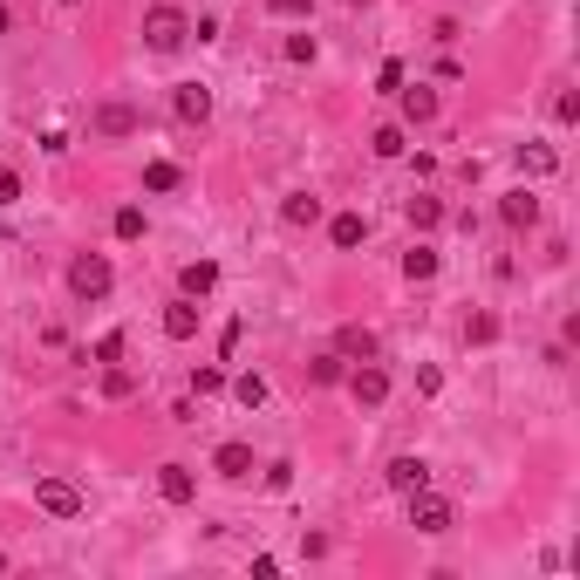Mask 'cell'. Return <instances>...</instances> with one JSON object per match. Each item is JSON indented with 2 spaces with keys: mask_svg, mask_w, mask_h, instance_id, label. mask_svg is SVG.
Returning a JSON list of instances; mask_svg holds the SVG:
<instances>
[{
  "mask_svg": "<svg viewBox=\"0 0 580 580\" xmlns=\"http://www.w3.org/2000/svg\"><path fill=\"white\" fill-rule=\"evenodd\" d=\"M410 526L437 540V533H451V526H458V505H451V499H437V492L424 485V492H410Z\"/></svg>",
  "mask_w": 580,
  "mask_h": 580,
  "instance_id": "3957f363",
  "label": "cell"
},
{
  "mask_svg": "<svg viewBox=\"0 0 580 580\" xmlns=\"http://www.w3.org/2000/svg\"><path fill=\"white\" fill-rule=\"evenodd\" d=\"M499 219L512 232H533V226H540V192H533V185H512V192L499 198Z\"/></svg>",
  "mask_w": 580,
  "mask_h": 580,
  "instance_id": "8992f818",
  "label": "cell"
},
{
  "mask_svg": "<svg viewBox=\"0 0 580 580\" xmlns=\"http://www.w3.org/2000/svg\"><path fill=\"white\" fill-rule=\"evenodd\" d=\"M110 287H116V273H110L103 253H76V260H69V294H76V301H103Z\"/></svg>",
  "mask_w": 580,
  "mask_h": 580,
  "instance_id": "7a4b0ae2",
  "label": "cell"
},
{
  "mask_svg": "<svg viewBox=\"0 0 580 580\" xmlns=\"http://www.w3.org/2000/svg\"><path fill=\"white\" fill-rule=\"evenodd\" d=\"M185 41H192V21H185L178 7H151V14H144V48H151V55H178Z\"/></svg>",
  "mask_w": 580,
  "mask_h": 580,
  "instance_id": "6da1fadb",
  "label": "cell"
},
{
  "mask_svg": "<svg viewBox=\"0 0 580 580\" xmlns=\"http://www.w3.org/2000/svg\"><path fill=\"white\" fill-rule=\"evenodd\" d=\"M369 151H376V157H403V130H396V123H383V130L369 137Z\"/></svg>",
  "mask_w": 580,
  "mask_h": 580,
  "instance_id": "4316f807",
  "label": "cell"
},
{
  "mask_svg": "<svg viewBox=\"0 0 580 580\" xmlns=\"http://www.w3.org/2000/svg\"><path fill=\"white\" fill-rule=\"evenodd\" d=\"M294 485V464H267V492H287Z\"/></svg>",
  "mask_w": 580,
  "mask_h": 580,
  "instance_id": "e575fe53",
  "label": "cell"
},
{
  "mask_svg": "<svg viewBox=\"0 0 580 580\" xmlns=\"http://www.w3.org/2000/svg\"><path fill=\"white\" fill-rule=\"evenodd\" d=\"M178 287H185V301H198V294H212V287H219V267H212V260H192V267L178 273Z\"/></svg>",
  "mask_w": 580,
  "mask_h": 580,
  "instance_id": "e0dca14e",
  "label": "cell"
},
{
  "mask_svg": "<svg viewBox=\"0 0 580 580\" xmlns=\"http://www.w3.org/2000/svg\"><path fill=\"white\" fill-rule=\"evenodd\" d=\"M553 116H560V123H574V116H580V96H574V89H560V96H553Z\"/></svg>",
  "mask_w": 580,
  "mask_h": 580,
  "instance_id": "d6a6232c",
  "label": "cell"
},
{
  "mask_svg": "<svg viewBox=\"0 0 580 580\" xmlns=\"http://www.w3.org/2000/svg\"><path fill=\"white\" fill-rule=\"evenodd\" d=\"M219 389H226V369H219V362L192 369V396H219Z\"/></svg>",
  "mask_w": 580,
  "mask_h": 580,
  "instance_id": "d4e9b609",
  "label": "cell"
},
{
  "mask_svg": "<svg viewBox=\"0 0 580 580\" xmlns=\"http://www.w3.org/2000/svg\"><path fill=\"white\" fill-rule=\"evenodd\" d=\"M464 342H471V348L499 342V314H485V308H478V314H471V321H464Z\"/></svg>",
  "mask_w": 580,
  "mask_h": 580,
  "instance_id": "7402d4cb",
  "label": "cell"
},
{
  "mask_svg": "<svg viewBox=\"0 0 580 580\" xmlns=\"http://www.w3.org/2000/svg\"><path fill=\"white\" fill-rule=\"evenodd\" d=\"M96 130H103V137H130V130H137V110H130V103H103V110H96Z\"/></svg>",
  "mask_w": 580,
  "mask_h": 580,
  "instance_id": "2e32d148",
  "label": "cell"
},
{
  "mask_svg": "<svg viewBox=\"0 0 580 580\" xmlns=\"http://www.w3.org/2000/svg\"><path fill=\"white\" fill-rule=\"evenodd\" d=\"M403 280H437V246H410L403 253Z\"/></svg>",
  "mask_w": 580,
  "mask_h": 580,
  "instance_id": "44dd1931",
  "label": "cell"
},
{
  "mask_svg": "<svg viewBox=\"0 0 580 580\" xmlns=\"http://www.w3.org/2000/svg\"><path fill=\"white\" fill-rule=\"evenodd\" d=\"M116 239H144V212H137V205L116 212Z\"/></svg>",
  "mask_w": 580,
  "mask_h": 580,
  "instance_id": "f1b7e54d",
  "label": "cell"
},
{
  "mask_svg": "<svg viewBox=\"0 0 580 580\" xmlns=\"http://www.w3.org/2000/svg\"><path fill=\"white\" fill-rule=\"evenodd\" d=\"M383 478H389V492H403V499H410V492H424V485H430V464L403 451V458H389Z\"/></svg>",
  "mask_w": 580,
  "mask_h": 580,
  "instance_id": "ba28073f",
  "label": "cell"
},
{
  "mask_svg": "<svg viewBox=\"0 0 580 580\" xmlns=\"http://www.w3.org/2000/svg\"><path fill=\"white\" fill-rule=\"evenodd\" d=\"M35 505L48 512V519H76V512H82V492L69 485V478H35Z\"/></svg>",
  "mask_w": 580,
  "mask_h": 580,
  "instance_id": "277c9868",
  "label": "cell"
},
{
  "mask_svg": "<svg viewBox=\"0 0 580 580\" xmlns=\"http://www.w3.org/2000/svg\"><path fill=\"white\" fill-rule=\"evenodd\" d=\"M328 239H335L342 253H355V246L369 239V219H362V212H335V226H328Z\"/></svg>",
  "mask_w": 580,
  "mask_h": 580,
  "instance_id": "5bb4252c",
  "label": "cell"
},
{
  "mask_svg": "<svg viewBox=\"0 0 580 580\" xmlns=\"http://www.w3.org/2000/svg\"><path fill=\"white\" fill-rule=\"evenodd\" d=\"M144 192H178V164H171V157L144 164Z\"/></svg>",
  "mask_w": 580,
  "mask_h": 580,
  "instance_id": "603a6c76",
  "label": "cell"
},
{
  "mask_svg": "<svg viewBox=\"0 0 580 580\" xmlns=\"http://www.w3.org/2000/svg\"><path fill=\"white\" fill-rule=\"evenodd\" d=\"M396 89H403V62H383L376 69V96H396Z\"/></svg>",
  "mask_w": 580,
  "mask_h": 580,
  "instance_id": "f546056e",
  "label": "cell"
},
{
  "mask_svg": "<svg viewBox=\"0 0 580 580\" xmlns=\"http://www.w3.org/2000/svg\"><path fill=\"white\" fill-rule=\"evenodd\" d=\"M321 48H314V35H287V62H314Z\"/></svg>",
  "mask_w": 580,
  "mask_h": 580,
  "instance_id": "4dcf8cb0",
  "label": "cell"
},
{
  "mask_svg": "<svg viewBox=\"0 0 580 580\" xmlns=\"http://www.w3.org/2000/svg\"><path fill=\"white\" fill-rule=\"evenodd\" d=\"M123 355V328H110V335H96V348L82 355V362H116Z\"/></svg>",
  "mask_w": 580,
  "mask_h": 580,
  "instance_id": "83f0119b",
  "label": "cell"
},
{
  "mask_svg": "<svg viewBox=\"0 0 580 580\" xmlns=\"http://www.w3.org/2000/svg\"><path fill=\"white\" fill-rule=\"evenodd\" d=\"M396 103H403V123H430V116H437V89H424V82L410 89V82H403Z\"/></svg>",
  "mask_w": 580,
  "mask_h": 580,
  "instance_id": "7c38bea8",
  "label": "cell"
},
{
  "mask_svg": "<svg viewBox=\"0 0 580 580\" xmlns=\"http://www.w3.org/2000/svg\"><path fill=\"white\" fill-rule=\"evenodd\" d=\"M164 335H171V342H192V335H198V308H192V301L164 308Z\"/></svg>",
  "mask_w": 580,
  "mask_h": 580,
  "instance_id": "ffe728a7",
  "label": "cell"
},
{
  "mask_svg": "<svg viewBox=\"0 0 580 580\" xmlns=\"http://www.w3.org/2000/svg\"><path fill=\"white\" fill-rule=\"evenodd\" d=\"M130 369H116V362H103V396H110V403H123V396H130Z\"/></svg>",
  "mask_w": 580,
  "mask_h": 580,
  "instance_id": "484cf974",
  "label": "cell"
},
{
  "mask_svg": "<svg viewBox=\"0 0 580 580\" xmlns=\"http://www.w3.org/2000/svg\"><path fill=\"white\" fill-rule=\"evenodd\" d=\"M7 205H21V178H14V171L0 164V212H7Z\"/></svg>",
  "mask_w": 580,
  "mask_h": 580,
  "instance_id": "1f68e13d",
  "label": "cell"
},
{
  "mask_svg": "<svg viewBox=\"0 0 580 580\" xmlns=\"http://www.w3.org/2000/svg\"><path fill=\"white\" fill-rule=\"evenodd\" d=\"M232 396H239V410H260V403H267V376H253V369H246V376L232 383Z\"/></svg>",
  "mask_w": 580,
  "mask_h": 580,
  "instance_id": "cb8c5ba5",
  "label": "cell"
},
{
  "mask_svg": "<svg viewBox=\"0 0 580 580\" xmlns=\"http://www.w3.org/2000/svg\"><path fill=\"white\" fill-rule=\"evenodd\" d=\"M62 7H82V0H62Z\"/></svg>",
  "mask_w": 580,
  "mask_h": 580,
  "instance_id": "74e56055",
  "label": "cell"
},
{
  "mask_svg": "<svg viewBox=\"0 0 580 580\" xmlns=\"http://www.w3.org/2000/svg\"><path fill=\"white\" fill-rule=\"evenodd\" d=\"M212 471H219V478H232V485H239V478H253V444H239V437H232V444H219V451H212Z\"/></svg>",
  "mask_w": 580,
  "mask_h": 580,
  "instance_id": "30bf717a",
  "label": "cell"
},
{
  "mask_svg": "<svg viewBox=\"0 0 580 580\" xmlns=\"http://www.w3.org/2000/svg\"><path fill=\"white\" fill-rule=\"evenodd\" d=\"M342 376H348V362L335 355V348H328V355H314V362H308V383H314V389H335Z\"/></svg>",
  "mask_w": 580,
  "mask_h": 580,
  "instance_id": "d6986e66",
  "label": "cell"
},
{
  "mask_svg": "<svg viewBox=\"0 0 580 580\" xmlns=\"http://www.w3.org/2000/svg\"><path fill=\"white\" fill-rule=\"evenodd\" d=\"M171 110H178V123H205V116H212V89H205V82H178Z\"/></svg>",
  "mask_w": 580,
  "mask_h": 580,
  "instance_id": "9c48e42d",
  "label": "cell"
},
{
  "mask_svg": "<svg viewBox=\"0 0 580 580\" xmlns=\"http://www.w3.org/2000/svg\"><path fill=\"white\" fill-rule=\"evenodd\" d=\"M403 212H410V226H417V232H437V226H444V198H430V192H417Z\"/></svg>",
  "mask_w": 580,
  "mask_h": 580,
  "instance_id": "9a60e30c",
  "label": "cell"
},
{
  "mask_svg": "<svg viewBox=\"0 0 580 580\" xmlns=\"http://www.w3.org/2000/svg\"><path fill=\"white\" fill-rule=\"evenodd\" d=\"M0 574H7V553H0Z\"/></svg>",
  "mask_w": 580,
  "mask_h": 580,
  "instance_id": "8d00e7d4",
  "label": "cell"
},
{
  "mask_svg": "<svg viewBox=\"0 0 580 580\" xmlns=\"http://www.w3.org/2000/svg\"><path fill=\"white\" fill-rule=\"evenodd\" d=\"M7 28H14V14H7V0H0V35H7Z\"/></svg>",
  "mask_w": 580,
  "mask_h": 580,
  "instance_id": "d590c367",
  "label": "cell"
},
{
  "mask_svg": "<svg viewBox=\"0 0 580 580\" xmlns=\"http://www.w3.org/2000/svg\"><path fill=\"white\" fill-rule=\"evenodd\" d=\"M157 499H164V505H192L198 499L192 464H164V471H157Z\"/></svg>",
  "mask_w": 580,
  "mask_h": 580,
  "instance_id": "52a82bcc",
  "label": "cell"
},
{
  "mask_svg": "<svg viewBox=\"0 0 580 580\" xmlns=\"http://www.w3.org/2000/svg\"><path fill=\"white\" fill-rule=\"evenodd\" d=\"M280 219H287V226H314V219H321V198H314V192L280 198Z\"/></svg>",
  "mask_w": 580,
  "mask_h": 580,
  "instance_id": "ac0fdd59",
  "label": "cell"
},
{
  "mask_svg": "<svg viewBox=\"0 0 580 580\" xmlns=\"http://www.w3.org/2000/svg\"><path fill=\"white\" fill-rule=\"evenodd\" d=\"M512 164H519L526 178H553V171H560V151H553V144H519Z\"/></svg>",
  "mask_w": 580,
  "mask_h": 580,
  "instance_id": "4fadbf2b",
  "label": "cell"
},
{
  "mask_svg": "<svg viewBox=\"0 0 580 580\" xmlns=\"http://www.w3.org/2000/svg\"><path fill=\"white\" fill-rule=\"evenodd\" d=\"M273 14H280V21H294V14H314V0H267Z\"/></svg>",
  "mask_w": 580,
  "mask_h": 580,
  "instance_id": "836d02e7",
  "label": "cell"
},
{
  "mask_svg": "<svg viewBox=\"0 0 580 580\" xmlns=\"http://www.w3.org/2000/svg\"><path fill=\"white\" fill-rule=\"evenodd\" d=\"M335 355H342V362H376V335H369L362 321H348L342 335H335Z\"/></svg>",
  "mask_w": 580,
  "mask_h": 580,
  "instance_id": "8fae6325",
  "label": "cell"
},
{
  "mask_svg": "<svg viewBox=\"0 0 580 580\" xmlns=\"http://www.w3.org/2000/svg\"><path fill=\"white\" fill-rule=\"evenodd\" d=\"M342 383H348V396H355L362 410H383V396H389V369H383V362H362V369L342 376Z\"/></svg>",
  "mask_w": 580,
  "mask_h": 580,
  "instance_id": "5b68a950",
  "label": "cell"
}]
</instances>
